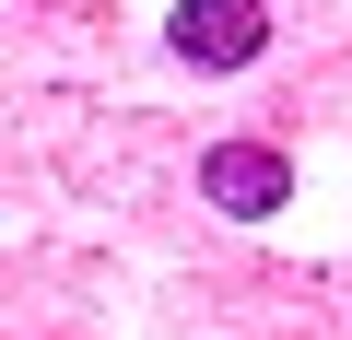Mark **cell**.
<instances>
[{
    "instance_id": "6da1fadb",
    "label": "cell",
    "mask_w": 352,
    "mask_h": 340,
    "mask_svg": "<svg viewBox=\"0 0 352 340\" xmlns=\"http://www.w3.org/2000/svg\"><path fill=\"white\" fill-rule=\"evenodd\" d=\"M200 200H212L223 223L294 212V152H282V141H212V152H200Z\"/></svg>"
},
{
    "instance_id": "7a4b0ae2",
    "label": "cell",
    "mask_w": 352,
    "mask_h": 340,
    "mask_svg": "<svg viewBox=\"0 0 352 340\" xmlns=\"http://www.w3.org/2000/svg\"><path fill=\"white\" fill-rule=\"evenodd\" d=\"M164 47L188 71H247V59H270V0H176Z\"/></svg>"
}]
</instances>
